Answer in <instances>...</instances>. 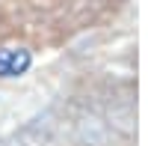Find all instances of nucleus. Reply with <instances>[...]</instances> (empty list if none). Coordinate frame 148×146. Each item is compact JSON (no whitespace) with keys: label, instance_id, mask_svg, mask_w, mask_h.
I'll list each match as a JSON object with an SVG mask.
<instances>
[{"label":"nucleus","instance_id":"obj_1","mask_svg":"<svg viewBox=\"0 0 148 146\" xmlns=\"http://www.w3.org/2000/svg\"><path fill=\"white\" fill-rule=\"evenodd\" d=\"M33 57L24 48H0V78H18L30 69Z\"/></svg>","mask_w":148,"mask_h":146}]
</instances>
